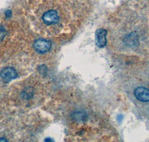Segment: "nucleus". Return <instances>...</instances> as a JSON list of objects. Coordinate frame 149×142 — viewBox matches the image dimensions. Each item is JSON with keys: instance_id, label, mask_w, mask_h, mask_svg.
<instances>
[{"instance_id": "nucleus-3", "label": "nucleus", "mask_w": 149, "mask_h": 142, "mask_svg": "<svg viewBox=\"0 0 149 142\" xmlns=\"http://www.w3.org/2000/svg\"><path fill=\"white\" fill-rule=\"evenodd\" d=\"M134 95L136 98L141 102H148L149 101V90L146 88L139 87L135 90Z\"/></svg>"}, {"instance_id": "nucleus-5", "label": "nucleus", "mask_w": 149, "mask_h": 142, "mask_svg": "<svg viewBox=\"0 0 149 142\" xmlns=\"http://www.w3.org/2000/svg\"><path fill=\"white\" fill-rule=\"evenodd\" d=\"M106 34L107 32L104 29H99L96 32V44L98 47L102 48L106 44Z\"/></svg>"}, {"instance_id": "nucleus-2", "label": "nucleus", "mask_w": 149, "mask_h": 142, "mask_svg": "<svg viewBox=\"0 0 149 142\" xmlns=\"http://www.w3.org/2000/svg\"><path fill=\"white\" fill-rule=\"evenodd\" d=\"M52 44L49 41L44 39H38L34 43V48L37 53H46L50 50Z\"/></svg>"}, {"instance_id": "nucleus-4", "label": "nucleus", "mask_w": 149, "mask_h": 142, "mask_svg": "<svg viewBox=\"0 0 149 142\" xmlns=\"http://www.w3.org/2000/svg\"><path fill=\"white\" fill-rule=\"evenodd\" d=\"M0 76L5 82H10L17 78V73L15 70L12 67H6L0 73Z\"/></svg>"}, {"instance_id": "nucleus-1", "label": "nucleus", "mask_w": 149, "mask_h": 142, "mask_svg": "<svg viewBox=\"0 0 149 142\" xmlns=\"http://www.w3.org/2000/svg\"><path fill=\"white\" fill-rule=\"evenodd\" d=\"M41 20L44 25L50 26V25H57L59 22L60 16L57 11L51 9L43 13Z\"/></svg>"}, {"instance_id": "nucleus-8", "label": "nucleus", "mask_w": 149, "mask_h": 142, "mask_svg": "<svg viewBox=\"0 0 149 142\" xmlns=\"http://www.w3.org/2000/svg\"><path fill=\"white\" fill-rule=\"evenodd\" d=\"M0 141H7L5 139H0Z\"/></svg>"}, {"instance_id": "nucleus-7", "label": "nucleus", "mask_w": 149, "mask_h": 142, "mask_svg": "<svg viewBox=\"0 0 149 142\" xmlns=\"http://www.w3.org/2000/svg\"><path fill=\"white\" fill-rule=\"evenodd\" d=\"M10 11H6V13H5V15H6V17H9L10 16Z\"/></svg>"}, {"instance_id": "nucleus-6", "label": "nucleus", "mask_w": 149, "mask_h": 142, "mask_svg": "<svg viewBox=\"0 0 149 142\" xmlns=\"http://www.w3.org/2000/svg\"><path fill=\"white\" fill-rule=\"evenodd\" d=\"M5 34V29L2 27H0V40L2 39Z\"/></svg>"}]
</instances>
